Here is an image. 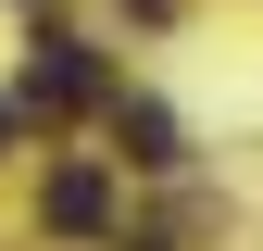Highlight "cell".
I'll use <instances>...</instances> for the list:
<instances>
[{
  "label": "cell",
  "mask_w": 263,
  "mask_h": 251,
  "mask_svg": "<svg viewBox=\"0 0 263 251\" xmlns=\"http://www.w3.org/2000/svg\"><path fill=\"white\" fill-rule=\"evenodd\" d=\"M88 101H113V88H101V50H88V38H38V63H25V88H13V126H63Z\"/></svg>",
  "instance_id": "obj_1"
},
{
  "label": "cell",
  "mask_w": 263,
  "mask_h": 251,
  "mask_svg": "<svg viewBox=\"0 0 263 251\" xmlns=\"http://www.w3.org/2000/svg\"><path fill=\"white\" fill-rule=\"evenodd\" d=\"M101 226H113V176L101 164H63L50 176V239H101Z\"/></svg>",
  "instance_id": "obj_2"
},
{
  "label": "cell",
  "mask_w": 263,
  "mask_h": 251,
  "mask_svg": "<svg viewBox=\"0 0 263 251\" xmlns=\"http://www.w3.org/2000/svg\"><path fill=\"white\" fill-rule=\"evenodd\" d=\"M113 138H125V164H176V113H163V101H113Z\"/></svg>",
  "instance_id": "obj_3"
},
{
  "label": "cell",
  "mask_w": 263,
  "mask_h": 251,
  "mask_svg": "<svg viewBox=\"0 0 263 251\" xmlns=\"http://www.w3.org/2000/svg\"><path fill=\"white\" fill-rule=\"evenodd\" d=\"M125 13H176V0H125Z\"/></svg>",
  "instance_id": "obj_4"
},
{
  "label": "cell",
  "mask_w": 263,
  "mask_h": 251,
  "mask_svg": "<svg viewBox=\"0 0 263 251\" xmlns=\"http://www.w3.org/2000/svg\"><path fill=\"white\" fill-rule=\"evenodd\" d=\"M0 138H13V101H0Z\"/></svg>",
  "instance_id": "obj_5"
}]
</instances>
